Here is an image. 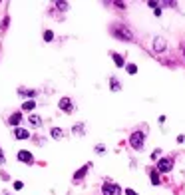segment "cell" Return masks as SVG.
<instances>
[{"label":"cell","instance_id":"obj_1","mask_svg":"<svg viewBox=\"0 0 185 195\" xmlns=\"http://www.w3.org/2000/svg\"><path fill=\"white\" fill-rule=\"evenodd\" d=\"M110 34L116 38V40H122V42H133V32L128 24H122V22H116L110 26Z\"/></svg>","mask_w":185,"mask_h":195},{"label":"cell","instance_id":"obj_2","mask_svg":"<svg viewBox=\"0 0 185 195\" xmlns=\"http://www.w3.org/2000/svg\"><path fill=\"white\" fill-rule=\"evenodd\" d=\"M143 143H145V132L138 129V132H133L132 135H129V145H132V149L141 151L143 149Z\"/></svg>","mask_w":185,"mask_h":195},{"label":"cell","instance_id":"obj_3","mask_svg":"<svg viewBox=\"0 0 185 195\" xmlns=\"http://www.w3.org/2000/svg\"><path fill=\"white\" fill-rule=\"evenodd\" d=\"M58 108H60V110H62L64 113H74V110H76V106H74V100H72V98H68V96L60 98V102H58Z\"/></svg>","mask_w":185,"mask_h":195},{"label":"cell","instance_id":"obj_4","mask_svg":"<svg viewBox=\"0 0 185 195\" xmlns=\"http://www.w3.org/2000/svg\"><path fill=\"white\" fill-rule=\"evenodd\" d=\"M159 173H169L173 169V159L171 158H161L159 161H157V167H155Z\"/></svg>","mask_w":185,"mask_h":195},{"label":"cell","instance_id":"obj_5","mask_svg":"<svg viewBox=\"0 0 185 195\" xmlns=\"http://www.w3.org/2000/svg\"><path fill=\"white\" fill-rule=\"evenodd\" d=\"M151 48H153V52H155V54L165 52V48H167V40H165L163 36H155V38H153V42H151Z\"/></svg>","mask_w":185,"mask_h":195},{"label":"cell","instance_id":"obj_6","mask_svg":"<svg viewBox=\"0 0 185 195\" xmlns=\"http://www.w3.org/2000/svg\"><path fill=\"white\" fill-rule=\"evenodd\" d=\"M122 189H119L118 183H112V181H104V185H102V193L104 195H116L119 193Z\"/></svg>","mask_w":185,"mask_h":195},{"label":"cell","instance_id":"obj_7","mask_svg":"<svg viewBox=\"0 0 185 195\" xmlns=\"http://www.w3.org/2000/svg\"><path fill=\"white\" fill-rule=\"evenodd\" d=\"M16 159H18V161H22V163H28V165L34 163V155H32L28 149H20L18 153H16Z\"/></svg>","mask_w":185,"mask_h":195},{"label":"cell","instance_id":"obj_8","mask_svg":"<svg viewBox=\"0 0 185 195\" xmlns=\"http://www.w3.org/2000/svg\"><path fill=\"white\" fill-rule=\"evenodd\" d=\"M90 169H92V161H90V163H86V165H82L80 169L74 173V177H72V179H74L76 183H78V181H82L86 175H88V171H90Z\"/></svg>","mask_w":185,"mask_h":195},{"label":"cell","instance_id":"obj_9","mask_svg":"<svg viewBox=\"0 0 185 195\" xmlns=\"http://www.w3.org/2000/svg\"><path fill=\"white\" fill-rule=\"evenodd\" d=\"M22 120H24L22 110H20V112H14V113H10V118H8V126H12V128H20Z\"/></svg>","mask_w":185,"mask_h":195},{"label":"cell","instance_id":"obj_10","mask_svg":"<svg viewBox=\"0 0 185 195\" xmlns=\"http://www.w3.org/2000/svg\"><path fill=\"white\" fill-rule=\"evenodd\" d=\"M14 138L16 139H30V132L26 128H14Z\"/></svg>","mask_w":185,"mask_h":195},{"label":"cell","instance_id":"obj_11","mask_svg":"<svg viewBox=\"0 0 185 195\" xmlns=\"http://www.w3.org/2000/svg\"><path fill=\"white\" fill-rule=\"evenodd\" d=\"M112 60H113V64H116L118 68H126V58H123L122 54H118V52H112Z\"/></svg>","mask_w":185,"mask_h":195},{"label":"cell","instance_id":"obj_12","mask_svg":"<svg viewBox=\"0 0 185 195\" xmlns=\"http://www.w3.org/2000/svg\"><path fill=\"white\" fill-rule=\"evenodd\" d=\"M72 133L74 135H78V138H82V135H86V126H84V123H76V126L72 128Z\"/></svg>","mask_w":185,"mask_h":195},{"label":"cell","instance_id":"obj_13","mask_svg":"<svg viewBox=\"0 0 185 195\" xmlns=\"http://www.w3.org/2000/svg\"><path fill=\"white\" fill-rule=\"evenodd\" d=\"M28 123H30V126H34V128H40L42 126V118L36 116V113H30V116H28Z\"/></svg>","mask_w":185,"mask_h":195},{"label":"cell","instance_id":"obj_14","mask_svg":"<svg viewBox=\"0 0 185 195\" xmlns=\"http://www.w3.org/2000/svg\"><path fill=\"white\" fill-rule=\"evenodd\" d=\"M110 90L112 92H119V90H122V82H119L116 76H112V78H110Z\"/></svg>","mask_w":185,"mask_h":195},{"label":"cell","instance_id":"obj_15","mask_svg":"<svg viewBox=\"0 0 185 195\" xmlns=\"http://www.w3.org/2000/svg\"><path fill=\"white\" fill-rule=\"evenodd\" d=\"M149 179H151V183H153V185H161L159 171H157V169H151V171H149Z\"/></svg>","mask_w":185,"mask_h":195},{"label":"cell","instance_id":"obj_16","mask_svg":"<svg viewBox=\"0 0 185 195\" xmlns=\"http://www.w3.org/2000/svg\"><path fill=\"white\" fill-rule=\"evenodd\" d=\"M50 135H52V139H62L64 138V129L62 128H52L50 129Z\"/></svg>","mask_w":185,"mask_h":195},{"label":"cell","instance_id":"obj_17","mask_svg":"<svg viewBox=\"0 0 185 195\" xmlns=\"http://www.w3.org/2000/svg\"><path fill=\"white\" fill-rule=\"evenodd\" d=\"M36 94H38L36 90H22V88L18 90V96H22V98H30V100H32V98H34Z\"/></svg>","mask_w":185,"mask_h":195},{"label":"cell","instance_id":"obj_18","mask_svg":"<svg viewBox=\"0 0 185 195\" xmlns=\"http://www.w3.org/2000/svg\"><path fill=\"white\" fill-rule=\"evenodd\" d=\"M34 108H36V102L34 100H26L22 104V112H32Z\"/></svg>","mask_w":185,"mask_h":195},{"label":"cell","instance_id":"obj_19","mask_svg":"<svg viewBox=\"0 0 185 195\" xmlns=\"http://www.w3.org/2000/svg\"><path fill=\"white\" fill-rule=\"evenodd\" d=\"M151 8H153V14L155 16H161V8H159V2H153V0H151V2H148Z\"/></svg>","mask_w":185,"mask_h":195},{"label":"cell","instance_id":"obj_20","mask_svg":"<svg viewBox=\"0 0 185 195\" xmlns=\"http://www.w3.org/2000/svg\"><path fill=\"white\" fill-rule=\"evenodd\" d=\"M126 72L129 76H135L138 74V66H135V64H126Z\"/></svg>","mask_w":185,"mask_h":195},{"label":"cell","instance_id":"obj_21","mask_svg":"<svg viewBox=\"0 0 185 195\" xmlns=\"http://www.w3.org/2000/svg\"><path fill=\"white\" fill-rule=\"evenodd\" d=\"M54 6H56L58 10H62V12H66V10L70 8V4L68 2H54Z\"/></svg>","mask_w":185,"mask_h":195},{"label":"cell","instance_id":"obj_22","mask_svg":"<svg viewBox=\"0 0 185 195\" xmlns=\"http://www.w3.org/2000/svg\"><path fill=\"white\" fill-rule=\"evenodd\" d=\"M54 40V32L52 30H44V42H52Z\"/></svg>","mask_w":185,"mask_h":195},{"label":"cell","instance_id":"obj_23","mask_svg":"<svg viewBox=\"0 0 185 195\" xmlns=\"http://www.w3.org/2000/svg\"><path fill=\"white\" fill-rule=\"evenodd\" d=\"M96 153H98V155H104V153H106V145H104V143H98V145H96Z\"/></svg>","mask_w":185,"mask_h":195},{"label":"cell","instance_id":"obj_24","mask_svg":"<svg viewBox=\"0 0 185 195\" xmlns=\"http://www.w3.org/2000/svg\"><path fill=\"white\" fill-rule=\"evenodd\" d=\"M159 153H161V149H155L153 153H151V159H153V161H159Z\"/></svg>","mask_w":185,"mask_h":195},{"label":"cell","instance_id":"obj_25","mask_svg":"<svg viewBox=\"0 0 185 195\" xmlns=\"http://www.w3.org/2000/svg\"><path fill=\"white\" fill-rule=\"evenodd\" d=\"M22 187H24V183L20 181V179H16V181H14V189H16V191H20Z\"/></svg>","mask_w":185,"mask_h":195},{"label":"cell","instance_id":"obj_26","mask_svg":"<svg viewBox=\"0 0 185 195\" xmlns=\"http://www.w3.org/2000/svg\"><path fill=\"white\" fill-rule=\"evenodd\" d=\"M6 163V155L2 153V148H0V165H4Z\"/></svg>","mask_w":185,"mask_h":195},{"label":"cell","instance_id":"obj_27","mask_svg":"<svg viewBox=\"0 0 185 195\" xmlns=\"http://www.w3.org/2000/svg\"><path fill=\"white\" fill-rule=\"evenodd\" d=\"M8 22H10V18H8V16H6V18H4V20H2V32H4V30H6V28H8Z\"/></svg>","mask_w":185,"mask_h":195},{"label":"cell","instance_id":"obj_28","mask_svg":"<svg viewBox=\"0 0 185 195\" xmlns=\"http://www.w3.org/2000/svg\"><path fill=\"white\" fill-rule=\"evenodd\" d=\"M123 193H126V195H139L138 191H133V189H126V191H123Z\"/></svg>","mask_w":185,"mask_h":195},{"label":"cell","instance_id":"obj_29","mask_svg":"<svg viewBox=\"0 0 185 195\" xmlns=\"http://www.w3.org/2000/svg\"><path fill=\"white\" fill-rule=\"evenodd\" d=\"M185 142V135L181 133V135H177V143H183Z\"/></svg>","mask_w":185,"mask_h":195},{"label":"cell","instance_id":"obj_30","mask_svg":"<svg viewBox=\"0 0 185 195\" xmlns=\"http://www.w3.org/2000/svg\"><path fill=\"white\" fill-rule=\"evenodd\" d=\"M4 195H10V193H4Z\"/></svg>","mask_w":185,"mask_h":195}]
</instances>
